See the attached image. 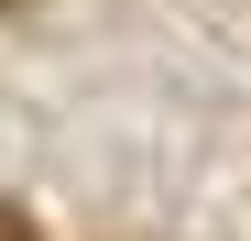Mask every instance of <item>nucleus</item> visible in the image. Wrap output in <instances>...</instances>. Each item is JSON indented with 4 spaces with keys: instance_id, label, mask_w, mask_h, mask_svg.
Returning <instances> with one entry per match:
<instances>
[{
    "instance_id": "obj_1",
    "label": "nucleus",
    "mask_w": 251,
    "mask_h": 241,
    "mask_svg": "<svg viewBox=\"0 0 251 241\" xmlns=\"http://www.w3.org/2000/svg\"><path fill=\"white\" fill-rule=\"evenodd\" d=\"M0 241H33V230H22V219H11V209H0Z\"/></svg>"
}]
</instances>
